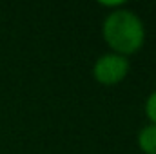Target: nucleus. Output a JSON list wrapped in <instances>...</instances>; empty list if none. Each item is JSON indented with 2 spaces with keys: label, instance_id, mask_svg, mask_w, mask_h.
I'll return each instance as SVG.
<instances>
[{
  "label": "nucleus",
  "instance_id": "2",
  "mask_svg": "<svg viewBox=\"0 0 156 154\" xmlns=\"http://www.w3.org/2000/svg\"><path fill=\"white\" fill-rule=\"evenodd\" d=\"M127 73H129V62L122 54H102L93 67L94 78L105 85L122 82L127 76Z\"/></svg>",
  "mask_w": 156,
  "mask_h": 154
},
{
  "label": "nucleus",
  "instance_id": "3",
  "mask_svg": "<svg viewBox=\"0 0 156 154\" xmlns=\"http://www.w3.org/2000/svg\"><path fill=\"white\" fill-rule=\"evenodd\" d=\"M138 143L142 147V151L147 154H156V125H145L140 134H138Z\"/></svg>",
  "mask_w": 156,
  "mask_h": 154
},
{
  "label": "nucleus",
  "instance_id": "1",
  "mask_svg": "<svg viewBox=\"0 0 156 154\" xmlns=\"http://www.w3.org/2000/svg\"><path fill=\"white\" fill-rule=\"evenodd\" d=\"M104 38L122 56L131 54L138 51L144 44V24L134 13L127 9L113 11L104 22Z\"/></svg>",
  "mask_w": 156,
  "mask_h": 154
},
{
  "label": "nucleus",
  "instance_id": "4",
  "mask_svg": "<svg viewBox=\"0 0 156 154\" xmlns=\"http://www.w3.org/2000/svg\"><path fill=\"white\" fill-rule=\"evenodd\" d=\"M145 113L149 116V120H153L156 125V91L147 98V102H145Z\"/></svg>",
  "mask_w": 156,
  "mask_h": 154
}]
</instances>
